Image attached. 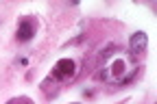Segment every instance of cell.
Masks as SVG:
<instances>
[{
  "label": "cell",
  "instance_id": "2",
  "mask_svg": "<svg viewBox=\"0 0 157 104\" xmlns=\"http://www.w3.org/2000/svg\"><path fill=\"white\" fill-rule=\"evenodd\" d=\"M146 44H148V37H146V33H142V30H137V33L131 37V54H133V59H137L140 54H144Z\"/></svg>",
  "mask_w": 157,
  "mask_h": 104
},
{
  "label": "cell",
  "instance_id": "3",
  "mask_svg": "<svg viewBox=\"0 0 157 104\" xmlns=\"http://www.w3.org/2000/svg\"><path fill=\"white\" fill-rule=\"evenodd\" d=\"M17 39L20 41H29L33 35H35V24L31 22V20H22V22L17 24Z\"/></svg>",
  "mask_w": 157,
  "mask_h": 104
},
{
  "label": "cell",
  "instance_id": "1",
  "mask_svg": "<svg viewBox=\"0 0 157 104\" xmlns=\"http://www.w3.org/2000/svg\"><path fill=\"white\" fill-rule=\"evenodd\" d=\"M74 70H76V65L72 59H59L57 65L52 67V76L55 78H70L74 74Z\"/></svg>",
  "mask_w": 157,
  "mask_h": 104
},
{
  "label": "cell",
  "instance_id": "4",
  "mask_svg": "<svg viewBox=\"0 0 157 104\" xmlns=\"http://www.w3.org/2000/svg\"><path fill=\"white\" fill-rule=\"evenodd\" d=\"M111 72H113L116 76H120V74L124 72V61H116V63L111 65Z\"/></svg>",
  "mask_w": 157,
  "mask_h": 104
}]
</instances>
